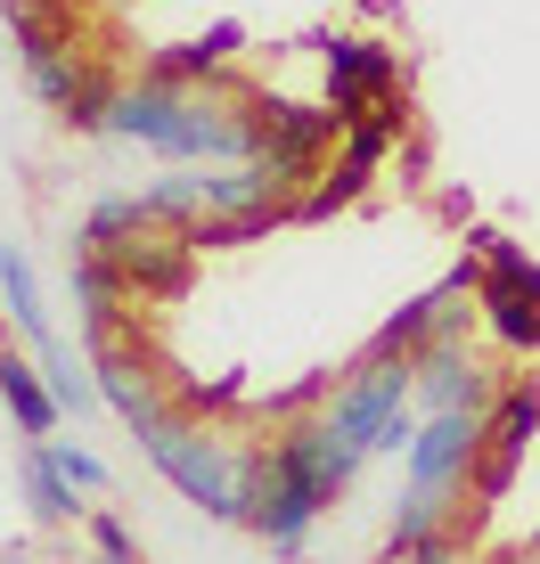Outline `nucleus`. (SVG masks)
Masks as SVG:
<instances>
[{
	"label": "nucleus",
	"instance_id": "9b49d317",
	"mask_svg": "<svg viewBox=\"0 0 540 564\" xmlns=\"http://www.w3.org/2000/svg\"><path fill=\"white\" fill-rule=\"evenodd\" d=\"M17 491H25L33 523H83L90 516V499H74V482L50 466L42 442H17Z\"/></svg>",
	"mask_w": 540,
	"mask_h": 564
},
{
	"label": "nucleus",
	"instance_id": "dca6fc26",
	"mask_svg": "<svg viewBox=\"0 0 540 564\" xmlns=\"http://www.w3.org/2000/svg\"><path fill=\"white\" fill-rule=\"evenodd\" d=\"M83 532H90V564H140V540H131V523H123V516L90 508V516H83Z\"/></svg>",
	"mask_w": 540,
	"mask_h": 564
},
{
	"label": "nucleus",
	"instance_id": "a211bd4d",
	"mask_svg": "<svg viewBox=\"0 0 540 564\" xmlns=\"http://www.w3.org/2000/svg\"><path fill=\"white\" fill-rule=\"evenodd\" d=\"M0 564H25V556H0Z\"/></svg>",
	"mask_w": 540,
	"mask_h": 564
},
{
	"label": "nucleus",
	"instance_id": "f257e3e1",
	"mask_svg": "<svg viewBox=\"0 0 540 564\" xmlns=\"http://www.w3.org/2000/svg\"><path fill=\"white\" fill-rule=\"evenodd\" d=\"M131 451H140L172 491L188 499V508H205L214 523H238L246 516V475H238L246 451H222L188 410H172V401L140 410V417H131Z\"/></svg>",
	"mask_w": 540,
	"mask_h": 564
},
{
	"label": "nucleus",
	"instance_id": "4468645a",
	"mask_svg": "<svg viewBox=\"0 0 540 564\" xmlns=\"http://www.w3.org/2000/svg\"><path fill=\"white\" fill-rule=\"evenodd\" d=\"M25 83H33V99H42V107L66 115L74 90L90 83V57H83V50H74V57H42V66H25Z\"/></svg>",
	"mask_w": 540,
	"mask_h": 564
},
{
	"label": "nucleus",
	"instance_id": "f03ea898",
	"mask_svg": "<svg viewBox=\"0 0 540 564\" xmlns=\"http://www.w3.org/2000/svg\"><path fill=\"white\" fill-rule=\"evenodd\" d=\"M238 475H246V532L262 540L270 556H303V540H312V523L336 508V499L320 491V475H312V458L295 451L287 434H270L255 442V451L238 458Z\"/></svg>",
	"mask_w": 540,
	"mask_h": 564
},
{
	"label": "nucleus",
	"instance_id": "39448f33",
	"mask_svg": "<svg viewBox=\"0 0 540 564\" xmlns=\"http://www.w3.org/2000/svg\"><path fill=\"white\" fill-rule=\"evenodd\" d=\"M320 66H327V107L336 123H377L385 107H401V57L385 42H360V33H327L320 42Z\"/></svg>",
	"mask_w": 540,
	"mask_h": 564
},
{
	"label": "nucleus",
	"instance_id": "6e6552de",
	"mask_svg": "<svg viewBox=\"0 0 540 564\" xmlns=\"http://www.w3.org/2000/svg\"><path fill=\"white\" fill-rule=\"evenodd\" d=\"M532 434H540V377H508V393L492 401V451H484V466H475V508H492V499L516 482Z\"/></svg>",
	"mask_w": 540,
	"mask_h": 564
},
{
	"label": "nucleus",
	"instance_id": "1a4fd4ad",
	"mask_svg": "<svg viewBox=\"0 0 540 564\" xmlns=\"http://www.w3.org/2000/svg\"><path fill=\"white\" fill-rule=\"evenodd\" d=\"M0 410H9L17 442H57V425H66V410H57L50 377L33 352H17V344H0Z\"/></svg>",
	"mask_w": 540,
	"mask_h": 564
},
{
	"label": "nucleus",
	"instance_id": "f8f14e48",
	"mask_svg": "<svg viewBox=\"0 0 540 564\" xmlns=\"http://www.w3.org/2000/svg\"><path fill=\"white\" fill-rule=\"evenodd\" d=\"M66 286H74V303H83L90 336H99V327H115V311L131 303V286H123V262H107V254H83V246H66Z\"/></svg>",
	"mask_w": 540,
	"mask_h": 564
},
{
	"label": "nucleus",
	"instance_id": "0eeeda50",
	"mask_svg": "<svg viewBox=\"0 0 540 564\" xmlns=\"http://www.w3.org/2000/svg\"><path fill=\"white\" fill-rule=\"evenodd\" d=\"M401 123H410V107H385L377 123H353L344 131V148H336V164H327V181L303 197V221H327V213H344L360 197V188L377 181V164L393 155V140H401Z\"/></svg>",
	"mask_w": 540,
	"mask_h": 564
},
{
	"label": "nucleus",
	"instance_id": "2eb2a0df",
	"mask_svg": "<svg viewBox=\"0 0 540 564\" xmlns=\"http://www.w3.org/2000/svg\"><path fill=\"white\" fill-rule=\"evenodd\" d=\"M42 451H50V466H57V475H66L74 491H90V499H99L107 482H115V475H107V458H99V451H83V442H74V434H57V442H42Z\"/></svg>",
	"mask_w": 540,
	"mask_h": 564
},
{
	"label": "nucleus",
	"instance_id": "ddd939ff",
	"mask_svg": "<svg viewBox=\"0 0 540 564\" xmlns=\"http://www.w3.org/2000/svg\"><path fill=\"white\" fill-rule=\"evenodd\" d=\"M9 42H17L25 66L74 57V0H25V9H9Z\"/></svg>",
	"mask_w": 540,
	"mask_h": 564
},
{
	"label": "nucleus",
	"instance_id": "9d476101",
	"mask_svg": "<svg viewBox=\"0 0 540 564\" xmlns=\"http://www.w3.org/2000/svg\"><path fill=\"white\" fill-rule=\"evenodd\" d=\"M0 311L17 319V336H25L33 360L66 352V336H57V319H50V303H42V279H33V254L17 238H0Z\"/></svg>",
	"mask_w": 540,
	"mask_h": 564
},
{
	"label": "nucleus",
	"instance_id": "423d86ee",
	"mask_svg": "<svg viewBox=\"0 0 540 564\" xmlns=\"http://www.w3.org/2000/svg\"><path fill=\"white\" fill-rule=\"evenodd\" d=\"M410 368H418V417H442V410H484L492 417V401L508 393V377H499L484 352H467L458 336L418 344Z\"/></svg>",
	"mask_w": 540,
	"mask_h": 564
},
{
	"label": "nucleus",
	"instance_id": "7ed1b4c3",
	"mask_svg": "<svg viewBox=\"0 0 540 564\" xmlns=\"http://www.w3.org/2000/svg\"><path fill=\"white\" fill-rule=\"evenodd\" d=\"M320 410H327V425H336L360 458L410 451V442H418V368H410V352H401V360L360 352L336 384H327Z\"/></svg>",
	"mask_w": 540,
	"mask_h": 564
},
{
	"label": "nucleus",
	"instance_id": "f3484780",
	"mask_svg": "<svg viewBox=\"0 0 540 564\" xmlns=\"http://www.w3.org/2000/svg\"><path fill=\"white\" fill-rule=\"evenodd\" d=\"M508 564H540V540H532V549H525V556H508Z\"/></svg>",
	"mask_w": 540,
	"mask_h": 564
},
{
	"label": "nucleus",
	"instance_id": "20e7f679",
	"mask_svg": "<svg viewBox=\"0 0 540 564\" xmlns=\"http://www.w3.org/2000/svg\"><path fill=\"white\" fill-rule=\"evenodd\" d=\"M475 246V303L508 352H540V262L499 229H467Z\"/></svg>",
	"mask_w": 540,
	"mask_h": 564
}]
</instances>
